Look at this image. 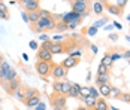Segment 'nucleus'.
Here are the masks:
<instances>
[{"label":"nucleus","instance_id":"f257e3e1","mask_svg":"<svg viewBox=\"0 0 130 110\" xmlns=\"http://www.w3.org/2000/svg\"><path fill=\"white\" fill-rule=\"evenodd\" d=\"M55 19H54V15L52 18H46V19H39L35 25H31V30L35 33H43V31H50V30H55Z\"/></svg>","mask_w":130,"mask_h":110},{"label":"nucleus","instance_id":"f03ea898","mask_svg":"<svg viewBox=\"0 0 130 110\" xmlns=\"http://www.w3.org/2000/svg\"><path fill=\"white\" fill-rule=\"evenodd\" d=\"M88 5H90V2H87V0H72L70 2L72 12L79 13V15H87L88 13Z\"/></svg>","mask_w":130,"mask_h":110},{"label":"nucleus","instance_id":"7ed1b4c3","mask_svg":"<svg viewBox=\"0 0 130 110\" xmlns=\"http://www.w3.org/2000/svg\"><path fill=\"white\" fill-rule=\"evenodd\" d=\"M52 65L54 62H46V61H36V72L40 77H48L51 76Z\"/></svg>","mask_w":130,"mask_h":110},{"label":"nucleus","instance_id":"20e7f679","mask_svg":"<svg viewBox=\"0 0 130 110\" xmlns=\"http://www.w3.org/2000/svg\"><path fill=\"white\" fill-rule=\"evenodd\" d=\"M21 6H24V11L28 12H38L40 11V2L39 0H21L20 2Z\"/></svg>","mask_w":130,"mask_h":110},{"label":"nucleus","instance_id":"39448f33","mask_svg":"<svg viewBox=\"0 0 130 110\" xmlns=\"http://www.w3.org/2000/svg\"><path fill=\"white\" fill-rule=\"evenodd\" d=\"M84 15H79V13H75V12H67L61 16V23H64L66 25L67 24H79L81 19H82Z\"/></svg>","mask_w":130,"mask_h":110},{"label":"nucleus","instance_id":"423d86ee","mask_svg":"<svg viewBox=\"0 0 130 110\" xmlns=\"http://www.w3.org/2000/svg\"><path fill=\"white\" fill-rule=\"evenodd\" d=\"M51 104L52 107H58V109H67V98L64 95H60V94H52L51 97Z\"/></svg>","mask_w":130,"mask_h":110},{"label":"nucleus","instance_id":"0eeeda50","mask_svg":"<svg viewBox=\"0 0 130 110\" xmlns=\"http://www.w3.org/2000/svg\"><path fill=\"white\" fill-rule=\"evenodd\" d=\"M51 76L54 77V80H60V79H63V77L67 76V69H64V67L61 65V62H60V64H54V65H52Z\"/></svg>","mask_w":130,"mask_h":110},{"label":"nucleus","instance_id":"6e6552de","mask_svg":"<svg viewBox=\"0 0 130 110\" xmlns=\"http://www.w3.org/2000/svg\"><path fill=\"white\" fill-rule=\"evenodd\" d=\"M5 89H6V92L9 94V95H13L20 88H21V80L17 77L15 80H12V82H9V83H5Z\"/></svg>","mask_w":130,"mask_h":110},{"label":"nucleus","instance_id":"1a4fd4ad","mask_svg":"<svg viewBox=\"0 0 130 110\" xmlns=\"http://www.w3.org/2000/svg\"><path fill=\"white\" fill-rule=\"evenodd\" d=\"M36 57H38V61H46V62H52V55L51 51H46V49L39 48L36 52Z\"/></svg>","mask_w":130,"mask_h":110},{"label":"nucleus","instance_id":"9d476101","mask_svg":"<svg viewBox=\"0 0 130 110\" xmlns=\"http://www.w3.org/2000/svg\"><path fill=\"white\" fill-rule=\"evenodd\" d=\"M11 69H12V67H11V64L8 61H5L0 65V85H5V83H6V76H8V73H9Z\"/></svg>","mask_w":130,"mask_h":110},{"label":"nucleus","instance_id":"9b49d317","mask_svg":"<svg viewBox=\"0 0 130 110\" xmlns=\"http://www.w3.org/2000/svg\"><path fill=\"white\" fill-rule=\"evenodd\" d=\"M50 51H51L52 55H57V54H66V43L64 42H54Z\"/></svg>","mask_w":130,"mask_h":110},{"label":"nucleus","instance_id":"f8f14e48","mask_svg":"<svg viewBox=\"0 0 130 110\" xmlns=\"http://www.w3.org/2000/svg\"><path fill=\"white\" fill-rule=\"evenodd\" d=\"M103 6L108 12L112 13V15H115V16H121V13H123V9H120L115 3H105L103 2Z\"/></svg>","mask_w":130,"mask_h":110},{"label":"nucleus","instance_id":"ddd939ff","mask_svg":"<svg viewBox=\"0 0 130 110\" xmlns=\"http://www.w3.org/2000/svg\"><path fill=\"white\" fill-rule=\"evenodd\" d=\"M79 61H81L79 58H73V57H67V58H66L64 61L61 62V65H63L64 69H67V70H69V69H72V67H76V65L79 64Z\"/></svg>","mask_w":130,"mask_h":110},{"label":"nucleus","instance_id":"4468645a","mask_svg":"<svg viewBox=\"0 0 130 110\" xmlns=\"http://www.w3.org/2000/svg\"><path fill=\"white\" fill-rule=\"evenodd\" d=\"M93 110H109V106H108V101L105 98H97L96 100V106Z\"/></svg>","mask_w":130,"mask_h":110},{"label":"nucleus","instance_id":"2eb2a0df","mask_svg":"<svg viewBox=\"0 0 130 110\" xmlns=\"http://www.w3.org/2000/svg\"><path fill=\"white\" fill-rule=\"evenodd\" d=\"M111 88L112 86L109 85V83H103V85L99 86V94L102 95V97H109V94H111Z\"/></svg>","mask_w":130,"mask_h":110},{"label":"nucleus","instance_id":"dca6fc26","mask_svg":"<svg viewBox=\"0 0 130 110\" xmlns=\"http://www.w3.org/2000/svg\"><path fill=\"white\" fill-rule=\"evenodd\" d=\"M39 103H40V97L39 95H38V97H33V98H28V100L24 101V104H26L28 109H35Z\"/></svg>","mask_w":130,"mask_h":110},{"label":"nucleus","instance_id":"f3484780","mask_svg":"<svg viewBox=\"0 0 130 110\" xmlns=\"http://www.w3.org/2000/svg\"><path fill=\"white\" fill-rule=\"evenodd\" d=\"M103 83H109V73L108 74H97V77H96V85L100 86V85H103Z\"/></svg>","mask_w":130,"mask_h":110},{"label":"nucleus","instance_id":"a211bd4d","mask_svg":"<svg viewBox=\"0 0 130 110\" xmlns=\"http://www.w3.org/2000/svg\"><path fill=\"white\" fill-rule=\"evenodd\" d=\"M82 101H84V106H85L88 110H93V109H94V106H96V98L90 97V95H88V97H85Z\"/></svg>","mask_w":130,"mask_h":110},{"label":"nucleus","instance_id":"6ab92c4d","mask_svg":"<svg viewBox=\"0 0 130 110\" xmlns=\"http://www.w3.org/2000/svg\"><path fill=\"white\" fill-rule=\"evenodd\" d=\"M103 9H105L103 2H94L93 3V12L96 13V15H102Z\"/></svg>","mask_w":130,"mask_h":110},{"label":"nucleus","instance_id":"aec40b11","mask_svg":"<svg viewBox=\"0 0 130 110\" xmlns=\"http://www.w3.org/2000/svg\"><path fill=\"white\" fill-rule=\"evenodd\" d=\"M39 94V91L36 89V88H26V100H28V98H33V97H38Z\"/></svg>","mask_w":130,"mask_h":110},{"label":"nucleus","instance_id":"412c9836","mask_svg":"<svg viewBox=\"0 0 130 110\" xmlns=\"http://www.w3.org/2000/svg\"><path fill=\"white\" fill-rule=\"evenodd\" d=\"M27 15H28V23H30L31 25H35V24H36V23L40 19L39 11H38V12H28Z\"/></svg>","mask_w":130,"mask_h":110},{"label":"nucleus","instance_id":"4be33fe9","mask_svg":"<svg viewBox=\"0 0 130 110\" xmlns=\"http://www.w3.org/2000/svg\"><path fill=\"white\" fill-rule=\"evenodd\" d=\"M70 89H72V83H70L69 80H64V82H63V88H61V95L67 97L69 92H70Z\"/></svg>","mask_w":130,"mask_h":110},{"label":"nucleus","instance_id":"5701e85b","mask_svg":"<svg viewBox=\"0 0 130 110\" xmlns=\"http://www.w3.org/2000/svg\"><path fill=\"white\" fill-rule=\"evenodd\" d=\"M13 95L18 98L20 101H23V103H24V101H26V88H23V86H21V88L13 94Z\"/></svg>","mask_w":130,"mask_h":110},{"label":"nucleus","instance_id":"b1692460","mask_svg":"<svg viewBox=\"0 0 130 110\" xmlns=\"http://www.w3.org/2000/svg\"><path fill=\"white\" fill-rule=\"evenodd\" d=\"M61 88H63V82L61 80H54V83H52L54 94H60L61 95Z\"/></svg>","mask_w":130,"mask_h":110},{"label":"nucleus","instance_id":"393cba45","mask_svg":"<svg viewBox=\"0 0 130 110\" xmlns=\"http://www.w3.org/2000/svg\"><path fill=\"white\" fill-rule=\"evenodd\" d=\"M15 79H17V72H15V69H11L9 73H8V76H6V83L12 82V80H15Z\"/></svg>","mask_w":130,"mask_h":110},{"label":"nucleus","instance_id":"a878e982","mask_svg":"<svg viewBox=\"0 0 130 110\" xmlns=\"http://www.w3.org/2000/svg\"><path fill=\"white\" fill-rule=\"evenodd\" d=\"M100 64H103V65H106V67L109 69V67L112 65V60H111V55H109V54H106L103 58H102V62H100Z\"/></svg>","mask_w":130,"mask_h":110},{"label":"nucleus","instance_id":"bb28decb","mask_svg":"<svg viewBox=\"0 0 130 110\" xmlns=\"http://www.w3.org/2000/svg\"><path fill=\"white\" fill-rule=\"evenodd\" d=\"M39 16H40V19H46V18H52V13L50 12V11L40 9L39 11Z\"/></svg>","mask_w":130,"mask_h":110},{"label":"nucleus","instance_id":"cd10ccee","mask_svg":"<svg viewBox=\"0 0 130 110\" xmlns=\"http://www.w3.org/2000/svg\"><path fill=\"white\" fill-rule=\"evenodd\" d=\"M120 95H121V91L118 89V88H111V94H109V97H112V98H120Z\"/></svg>","mask_w":130,"mask_h":110},{"label":"nucleus","instance_id":"c85d7f7f","mask_svg":"<svg viewBox=\"0 0 130 110\" xmlns=\"http://www.w3.org/2000/svg\"><path fill=\"white\" fill-rule=\"evenodd\" d=\"M52 43H54V42L48 39V40H45V42H42V45H40V48H42V49H46V51H50V49H51V46H52Z\"/></svg>","mask_w":130,"mask_h":110},{"label":"nucleus","instance_id":"c756f323","mask_svg":"<svg viewBox=\"0 0 130 110\" xmlns=\"http://www.w3.org/2000/svg\"><path fill=\"white\" fill-rule=\"evenodd\" d=\"M108 73H109V69L106 65H103V64H100L99 69H97V74H108Z\"/></svg>","mask_w":130,"mask_h":110},{"label":"nucleus","instance_id":"7c9ffc66","mask_svg":"<svg viewBox=\"0 0 130 110\" xmlns=\"http://www.w3.org/2000/svg\"><path fill=\"white\" fill-rule=\"evenodd\" d=\"M88 89H90V97H93V98H96V100H97L99 95H100V94H99V91H97L94 86H91V88H88Z\"/></svg>","mask_w":130,"mask_h":110},{"label":"nucleus","instance_id":"2f4dec72","mask_svg":"<svg viewBox=\"0 0 130 110\" xmlns=\"http://www.w3.org/2000/svg\"><path fill=\"white\" fill-rule=\"evenodd\" d=\"M106 21H108V18H100L99 21H96V23L93 24V27L99 28V27H102V25H105V24H106Z\"/></svg>","mask_w":130,"mask_h":110},{"label":"nucleus","instance_id":"473e14b6","mask_svg":"<svg viewBox=\"0 0 130 110\" xmlns=\"http://www.w3.org/2000/svg\"><path fill=\"white\" fill-rule=\"evenodd\" d=\"M69 97H73V98L81 97V95H79V91L76 89V88H73V86H72V89H70V92H69Z\"/></svg>","mask_w":130,"mask_h":110},{"label":"nucleus","instance_id":"72a5a7b5","mask_svg":"<svg viewBox=\"0 0 130 110\" xmlns=\"http://www.w3.org/2000/svg\"><path fill=\"white\" fill-rule=\"evenodd\" d=\"M120 98H121V101H124V103H130V92H121V95H120Z\"/></svg>","mask_w":130,"mask_h":110},{"label":"nucleus","instance_id":"f704fd0d","mask_svg":"<svg viewBox=\"0 0 130 110\" xmlns=\"http://www.w3.org/2000/svg\"><path fill=\"white\" fill-rule=\"evenodd\" d=\"M55 30L61 33V31H64V30H67V25H66L64 23H58V24L55 25Z\"/></svg>","mask_w":130,"mask_h":110},{"label":"nucleus","instance_id":"c9c22d12","mask_svg":"<svg viewBox=\"0 0 130 110\" xmlns=\"http://www.w3.org/2000/svg\"><path fill=\"white\" fill-rule=\"evenodd\" d=\"M111 55V60H112V62L117 61V60H120V58H123V54H120V52H114V54H109Z\"/></svg>","mask_w":130,"mask_h":110},{"label":"nucleus","instance_id":"e433bc0d","mask_svg":"<svg viewBox=\"0 0 130 110\" xmlns=\"http://www.w3.org/2000/svg\"><path fill=\"white\" fill-rule=\"evenodd\" d=\"M115 5H117L120 9H124V6L127 5V0H117V2H115Z\"/></svg>","mask_w":130,"mask_h":110},{"label":"nucleus","instance_id":"4c0bfd02","mask_svg":"<svg viewBox=\"0 0 130 110\" xmlns=\"http://www.w3.org/2000/svg\"><path fill=\"white\" fill-rule=\"evenodd\" d=\"M96 33H97V28H96V27H93V25H91L90 28H88V31H87V34H88V36H94Z\"/></svg>","mask_w":130,"mask_h":110},{"label":"nucleus","instance_id":"58836bf2","mask_svg":"<svg viewBox=\"0 0 130 110\" xmlns=\"http://www.w3.org/2000/svg\"><path fill=\"white\" fill-rule=\"evenodd\" d=\"M28 46H30V49H33V51H38V49H39V45H38L35 40H31V42L28 43Z\"/></svg>","mask_w":130,"mask_h":110},{"label":"nucleus","instance_id":"ea45409f","mask_svg":"<svg viewBox=\"0 0 130 110\" xmlns=\"http://www.w3.org/2000/svg\"><path fill=\"white\" fill-rule=\"evenodd\" d=\"M0 11H2V12H5V13H9V12H8V6H6V3H5V2H0Z\"/></svg>","mask_w":130,"mask_h":110},{"label":"nucleus","instance_id":"a19ab883","mask_svg":"<svg viewBox=\"0 0 130 110\" xmlns=\"http://www.w3.org/2000/svg\"><path fill=\"white\" fill-rule=\"evenodd\" d=\"M69 57H73V58H81V51H75V52H70Z\"/></svg>","mask_w":130,"mask_h":110},{"label":"nucleus","instance_id":"79ce46f5","mask_svg":"<svg viewBox=\"0 0 130 110\" xmlns=\"http://www.w3.org/2000/svg\"><path fill=\"white\" fill-rule=\"evenodd\" d=\"M45 107H46V106H45V103H42V101H40L39 104L35 107V110H45Z\"/></svg>","mask_w":130,"mask_h":110},{"label":"nucleus","instance_id":"37998d69","mask_svg":"<svg viewBox=\"0 0 130 110\" xmlns=\"http://www.w3.org/2000/svg\"><path fill=\"white\" fill-rule=\"evenodd\" d=\"M0 19H9V13H5L0 11Z\"/></svg>","mask_w":130,"mask_h":110},{"label":"nucleus","instance_id":"c03bdc74","mask_svg":"<svg viewBox=\"0 0 130 110\" xmlns=\"http://www.w3.org/2000/svg\"><path fill=\"white\" fill-rule=\"evenodd\" d=\"M21 16H23L24 23H28V15H27V12H23V13H21Z\"/></svg>","mask_w":130,"mask_h":110},{"label":"nucleus","instance_id":"a18cd8bd","mask_svg":"<svg viewBox=\"0 0 130 110\" xmlns=\"http://www.w3.org/2000/svg\"><path fill=\"white\" fill-rule=\"evenodd\" d=\"M109 39H111L112 42H115V40H118V34H114V33H112V34H109Z\"/></svg>","mask_w":130,"mask_h":110},{"label":"nucleus","instance_id":"49530a36","mask_svg":"<svg viewBox=\"0 0 130 110\" xmlns=\"http://www.w3.org/2000/svg\"><path fill=\"white\" fill-rule=\"evenodd\" d=\"M78 27V24H67V30H75Z\"/></svg>","mask_w":130,"mask_h":110},{"label":"nucleus","instance_id":"de8ad7c7","mask_svg":"<svg viewBox=\"0 0 130 110\" xmlns=\"http://www.w3.org/2000/svg\"><path fill=\"white\" fill-rule=\"evenodd\" d=\"M123 58H127V60L130 61V51H126V52L123 54Z\"/></svg>","mask_w":130,"mask_h":110},{"label":"nucleus","instance_id":"09e8293b","mask_svg":"<svg viewBox=\"0 0 130 110\" xmlns=\"http://www.w3.org/2000/svg\"><path fill=\"white\" fill-rule=\"evenodd\" d=\"M112 25H114V27H115V28H120V30H121V28H123V25L120 24V23H117V21H114V24H112Z\"/></svg>","mask_w":130,"mask_h":110},{"label":"nucleus","instance_id":"8fccbe9b","mask_svg":"<svg viewBox=\"0 0 130 110\" xmlns=\"http://www.w3.org/2000/svg\"><path fill=\"white\" fill-rule=\"evenodd\" d=\"M63 36H60V34H57V36H54V42H58V40H61Z\"/></svg>","mask_w":130,"mask_h":110},{"label":"nucleus","instance_id":"3c124183","mask_svg":"<svg viewBox=\"0 0 130 110\" xmlns=\"http://www.w3.org/2000/svg\"><path fill=\"white\" fill-rule=\"evenodd\" d=\"M91 51H93L94 54H97V51H99V49H97V46H96V45H91Z\"/></svg>","mask_w":130,"mask_h":110},{"label":"nucleus","instance_id":"603ef678","mask_svg":"<svg viewBox=\"0 0 130 110\" xmlns=\"http://www.w3.org/2000/svg\"><path fill=\"white\" fill-rule=\"evenodd\" d=\"M40 39L45 42V40H48V34H40Z\"/></svg>","mask_w":130,"mask_h":110},{"label":"nucleus","instance_id":"864d4df0","mask_svg":"<svg viewBox=\"0 0 130 110\" xmlns=\"http://www.w3.org/2000/svg\"><path fill=\"white\" fill-rule=\"evenodd\" d=\"M112 27H114V25H105L103 30H106V31H108V30H112Z\"/></svg>","mask_w":130,"mask_h":110},{"label":"nucleus","instance_id":"5fc2aeb1","mask_svg":"<svg viewBox=\"0 0 130 110\" xmlns=\"http://www.w3.org/2000/svg\"><path fill=\"white\" fill-rule=\"evenodd\" d=\"M5 62V57H3V54H0V65Z\"/></svg>","mask_w":130,"mask_h":110},{"label":"nucleus","instance_id":"6e6d98bb","mask_svg":"<svg viewBox=\"0 0 130 110\" xmlns=\"http://www.w3.org/2000/svg\"><path fill=\"white\" fill-rule=\"evenodd\" d=\"M76 110H88V109H87L85 106H79V107H78V109H76Z\"/></svg>","mask_w":130,"mask_h":110},{"label":"nucleus","instance_id":"4d7b16f0","mask_svg":"<svg viewBox=\"0 0 130 110\" xmlns=\"http://www.w3.org/2000/svg\"><path fill=\"white\" fill-rule=\"evenodd\" d=\"M109 110H120V109H117V107H114V106H109Z\"/></svg>","mask_w":130,"mask_h":110},{"label":"nucleus","instance_id":"13d9d810","mask_svg":"<svg viewBox=\"0 0 130 110\" xmlns=\"http://www.w3.org/2000/svg\"><path fill=\"white\" fill-rule=\"evenodd\" d=\"M52 110H67V109H58V107H52Z\"/></svg>","mask_w":130,"mask_h":110},{"label":"nucleus","instance_id":"bf43d9fd","mask_svg":"<svg viewBox=\"0 0 130 110\" xmlns=\"http://www.w3.org/2000/svg\"><path fill=\"white\" fill-rule=\"evenodd\" d=\"M127 21L130 23V15H127Z\"/></svg>","mask_w":130,"mask_h":110},{"label":"nucleus","instance_id":"052dcab7","mask_svg":"<svg viewBox=\"0 0 130 110\" xmlns=\"http://www.w3.org/2000/svg\"><path fill=\"white\" fill-rule=\"evenodd\" d=\"M129 65H130V61H129Z\"/></svg>","mask_w":130,"mask_h":110}]
</instances>
